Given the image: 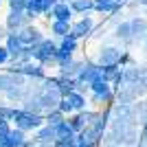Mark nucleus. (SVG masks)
I'll return each instance as SVG.
<instances>
[{
    "mask_svg": "<svg viewBox=\"0 0 147 147\" xmlns=\"http://www.w3.org/2000/svg\"><path fill=\"white\" fill-rule=\"evenodd\" d=\"M7 5H9V9H24L26 7V0H5Z\"/></svg>",
    "mask_w": 147,
    "mask_h": 147,
    "instance_id": "nucleus-28",
    "label": "nucleus"
},
{
    "mask_svg": "<svg viewBox=\"0 0 147 147\" xmlns=\"http://www.w3.org/2000/svg\"><path fill=\"white\" fill-rule=\"evenodd\" d=\"M9 143H11V147H22L29 138H26V132H22V129H18V127H13L11 132H9Z\"/></svg>",
    "mask_w": 147,
    "mask_h": 147,
    "instance_id": "nucleus-20",
    "label": "nucleus"
},
{
    "mask_svg": "<svg viewBox=\"0 0 147 147\" xmlns=\"http://www.w3.org/2000/svg\"><path fill=\"white\" fill-rule=\"evenodd\" d=\"M121 53L123 51L119 46H99V53H97V64L99 66H112V64H119L121 61Z\"/></svg>",
    "mask_w": 147,
    "mask_h": 147,
    "instance_id": "nucleus-8",
    "label": "nucleus"
},
{
    "mask_svg": "<svg viewBox=\"0 0 147 147\" xmlns=\"http://www.w3.org/2000/svg\"><path fill=\"white\" fill-rule=\"evenodd\" d=\"M44 121L55 127V125H59V123L66 121V114H64L61 110H51V112H46V114H44Z\"/></svg>",
    "mask_w": 147,
    "mask_h": 147,
    "instance_id": "nucleus-22",
    "label": "nucleus"
},
{
    "mask_svg": "<svg viewBox=\"0 0 147 147\" xmlns=\"http://www.w3.org/2000/svg\"><path fill=\"white\" fill-rule=\"evenodd\" d=\"M57 92H59L61 97H68L70 92H75V79L59 77V86H57Z\"/></svg>",
    "mask_w": 147,
    "mask_h": 147,
    "instance_id": "nucleus-23",
    "label": "nucleus"
},
{
    "mask_svg": "<svg viewBox=\"0 0 147 147\" xmlns=\"http://www.w3.org/2000/svg\"><path fill=\"white\" fill-rule=\"evenodd\" d=\"M92 33H94V18L88 16V13H86V16H81L77 22L70 24V35L77 37L79 42H81V40H88Z\"/></svg>",
    "mask_w": 147,
    "mask_h": 147,
    "instance_id": "nucleus-4",
    "label": "nucleus"
},
{
    "mask_svg": "<svg viewBox=\"0 0 147 147\" xmlns=\"http://www.w3.org/2000/svg\"><path fill=\"white\" fill-rule=\"evenodd\" d=\"M75 79L84 81V84H92V81L101 79V66H99L94 59H86V64H84V68H81V73L77 75Z\"/></svg>",
    "mask_w": 147,
    "mask_h": 147,
    "instance_id": "nucleus-9",
    "label": "nucleus"
},
{
    "mask_svg": "<svg viewBox=\"0 0 147 147\" xmlns=\"http://www.w3.org/2000/svg\"><path fill=\"white\" fill-rule=\"evenodd\" d=\"M9 59H11V55H9L7 46H5V44H0V68L7 66V64H9Z\"/></svg>",
    "mask_w": 147,
    "mask_h": 147,
    "instance_id": "nucleus-26",
    "label": "nucleus"
},
{
    "mask_svg": "<svg viewBox=\"0 0 147 147\" xmlns=\"http://www.w3.org/2000/svg\"><path fill=\"white\" fill-rule=\"evenodd\" d=\"M16 33H18V37L22 40V44H24V46H35V44H40L44 37H46V35H44V31L40 29L37 24H33V22H31V24H26L24 29L16 31Z\"/></svg>",
    "mask_w": 147,
    "mask_h": 147,
    "instance_id": "nucleus-7",
    "label": "nucleus"
},
{
    "mask_svg": "<svg viewBox=\"0 0 147 147\" xmlns=\"http://www.w3.org/2000/svg\"><path fill=\"white\" fill-rule=\"evenodd\" d=\"M70 24L73 22H61V20H51V37L61 40L70 33Z\"/></svg>",
    "mask_w": 147,
    "mask_h": 147,
    "instance_id": "nucleus-16",
    "label": "nucleus"
},
{
    "mask_svg": "<svg viewBox=\"0 0 147 147\" xmlns=\"http://www.w3.org/2000/svg\"><path fill=\"white\" fill-rule=\"evenodd\" d=\"M33 141H35L37 145H51V143H55V141H57L55 127H53V125H49V123H44L40 129H35V132H33Z\"/></svg>",
    "mask_w": 147,
    "mask_h": 147,
    "instance_id": "nucleus-10",
    "label": "nucleus"
},
{
    "mask_svg": "<svg viewBox=\"0 0 147 147\" xmlns=\"http://www.w3.org/2000/svg\"><path fill=\"white\" fill-rule=\"evenodd\" d=\"M31 22H33V18L24 9H9V13L5 18V26L9 31H20V29H24L26 24H31Z\"/></svg>",
    "mask_w": 147,
    "mask_h": 147,
    "instance_id": "nucleus-5",
    "label": "nucleus"
},
{
    "mask_svg": "<svg viewBox=\"0 0 147 147\" xmlns=\"http://www.w3.org/2000/svg\"><path fill=\"white\" fill-rule=\"evenodd\" d=\"M5 46H7V51H9V55H11V59H9V61L18 59L20 53L24 51V44H22V40L18 37L16 31H9V35H7V40H5Z\"/></svg>",
    "mask_w": 147,
    "mask_h": 147,
    "instance_id": "nucleus-12",
    "label": "nucleus"
},
{
    "mask_svg": "<svg viewBox=\"0 0 147 147\" xmlns=\"http://www.w3.org/2000/svg\"><path fill=\"white\" fill-rule=\"evenodd\" d=\"M121 9L119 0H94V11L97 13H114Z\"/></svg>",
    "mask_w": 147,
    "mask_h": 147,
    "instance_id": "nucleus-19",
    "label": "nucleus"
},
{
    "mask_svg": "<svg viewBox=\"0 0 147 147\" xmlns=\"http://www.w3.org/2000/svg\"><path fill=\"white\" fill-rule=\"evenodd\" d=\"M0 5H2V0H0Z\"/></svg>",
    "mask_w": 147,
    "mask_h": 147,
    "instance_id": "nucleus-31",
    "label": "nucleus"
},
{
    "mask_svg": "<svg viewBox=\"0 0 147 147\" xmlns=\"http://www.w3.org/2000/svg\"><path fill=\"white\" fill-rule=\"evenodd\" d=\"M114 37H117L121 44H132V42H134L132 24H129V22H119V24L114 26Z\"/></svg>",
    "mask_w": 147,
    "mask_h": 147,
    "instance_id": "nucleus-14",
    "label": "nucleus"
},
{
    "mask_svg": "<svg viewBox=\"0 0 147 147\" xmlns=\"http://www.w3.org/2000/svg\"><path fill=\"white\" fill-rule=\"evenodd\" d=\"M13 108L11 105H0V121H11Z\"/></svg>",
    "mask_w": 147,
    "mask_h": 147,
    "instance_id": "nucleus-25",
    "label": "nucleus"
},
{
    "mask_svg": "<svg viewBox=\"0 0 147 147\" xmlns=\"http://www.w3.org/2000/svg\"><path fill=\"white\" fill-rule=\"evenodd\" d=\"M73 13H79V16H86V13L94 11V0H70L68 2Z\"/></svg>",
    "mask_w": 147,
    "mask_h": 147,
    "instance_id": "nucleus-18",
    "label": "nucleus"
},
{
    "mask_svg": "<svg viewBox=\"0 0 147 147\" xmlns=\"http://www.w3.org/2000/svg\"><path fill=\"white\" fill-rule=\"evenodd\" d=\"M75 147H97V145H92V143H88V141H84L79 134H77V145Z\"/></svg>",
    "mask_w": 147,
    "mask_h": 147,
    "instance_id": "nucleus-30",
    "label": "nucleus"
},
{
    "mask_svg": "<svg viewBox=\"0 0 147 147\" xmlns=\"http://www.w3.org/2000/svg\"><path fill=\"white\" fill-rule=\"evenodd\" d=\"M7 35H9V29H7L5 24H0V44H5Z\"/></svg>",
    "mask_w": 147,
    "mask_h": 147,
    "instance_id": "nucleus-29",
    "label": "nucleus"
},
{
    "mask_svg": "<svg viewBox=\"0 0 147 147\" xmlns=\"http://www.w3.org/2000/svg\"><path fill=\"white\" fill-rule=\"evenodd\" d=\"M11 123H16V127L22 132H35L44 125V114H33V112L24 110V108H13Z\"/></svg>",
    "mask_w": 147,
    "mask_h": 147,
    "instance_id": "nucleus-1",
    "label": "nucleus"
},
{
    "mask_svg": "<svg viewBox=\"0 0 147 147\" xmlns=\"http://www.w3.org/2000/svg\"><path fill=\"white\" fill-rule=\"evenodd\" d=\"M129 24H132V35H134V42H141L147 37V20L143 18H134L129 20Z\"/></svg>",
    "mask_w": 147,
    "mask_h": 147,
    "instance_id": "nucleus-17",
    "label": "nucleus"
},
{
    "mask_svg": "<svg viewBox=\"0 0 147 147\" xmlns=\"http://www.w3.org/2000/svg\"><path fill=\"white\" fill-rule=\"evenodd\" d=\"M112 97H114V88H112L105 79H97V81H92V84H90V101H88V103L110 105Z\"/></svg>",
    "mask_w": 147,
    "mask_h": 147,
    "instance_id": "nucleus-3",
    "label": "nucleus"
},
{
    "mask_svg": "<svg viewBox=\"0 0 147 147\" xmlns=\"http://www.w3.org/2000/svg\"><path fill=\"white\" fill-rule=\"evenodd\" d=\"M68 101V105L73 108V114L75 112H81V110H86V105H88V99H86V94H81V92H70L68 97H64Z\"/></svg>",
    "mask_w": 147,
    "mask_h": 147,
    "instance_id": "nucleus-15",
    "label": "nucleus"
},
{
    "mask_svg": "<svg viewBox=\"0 0 147 147\" xmlns=\"http://www.w3.org/2000/svg\"><path fill=\"white\" fill-rule=\"evenodd\" d=\"M73 16L75 13H73V9H70L68 2H57L46 18L49 20H61V22H73Z\"/></svg>",
    "mask_w": 147,
    "mask_h": 147,
    "instance_id": "nucleus-11",
    "label": "nucleus"
},
{
    "mask_svg": "<svg viewBox=\"0 0 147 147\" xmlns=\"http://www.w3.org/2000/svg\"><path fill=\"white\" fill-rule=\"evenodd\" d=\"M55 136L57 138H73L75 132H73V127L68 125V121H64V123H59V125H55Z\"/></svg>",
    "mask_w": 147,
    "mask_h": 147,
    "instance_id": "nucleus-24",
    "label": "nucleus"
},
{
    "mask_svg": "<svg viewBox=\"0 0 147 147\" xmlns=\"http://www.w3.org/2000/svg\"><path fill=\"white\" fill-rule=\"evenodd\" d=\"M57 51H59V42L55 37H44L40 44L33 46V59L44 64V66H51L57 59Z\"/></svg>",
    "mask_w": 147,
    "mask_h": 147,
    "instance_id": "nucleus-2",
    "label": "nucleus"
},
{
    "mask_svg": "<svg viewBox=\"0 0 147 147\" xmlns=\"http://www.w3.org/2000/svg\"><path fill=\"white\" fill-rule=\"evenodd\" d=\"M84 64H86V59H77V57H75L73 61H68V64L59 66V73H57V75H59V77H66V79H75V77L81 73Z\"/></svg>",
    "mask_w": 147,
    "mask_h": 147,
    "instance_id": "nucleus-13",
    "label": "nucleus"
},
{
    "mask_svg": "<svg viewBox=\"0 0 147 147\" xmlns=\"http://www.w3.org/2000/svg\"><path fill=\"white\" fill-rule=\"evenodd\" d=\"M11 121H0V138H5V136H9V132H11Z\"/></svg>",
    "mask_w": 147,
    "mask_h": 147,
    "instance_id": "nucleus-27",
    "label": "nucleus"
},
{
    "mask_svg": "<svg viewBox=\"0 0 147 147\" xmlns=\"http://www.w3.org/2000/svg\"><path fill=\"white\" fill-rule=\"evenodd\" d=\"M59 0H26V7H24V11L29 13L31 18L35 20V18H40V16H49L51 13V9L57 5Z\"/></svg>",
    "mask_w": 147,
    "mask_h": 147,
    "instance_id": "nucleus-6",
    "label": "nucleus"
},
{
    "mask_svg": "<svg viewBox=\"0 0 147 147\" xmlns=\"http://www.w3.org/2000/svg\"><path fill=\"white\" fill-rule=\"evenodd\" d=\"M59 49L68 51V53H77V51H79V40L68 33L66 37H61V40H59Z\"/></svg>",
    "mask_w": 147,
    "mask_h": 147,
    "instance_id": "nucleus-21",
    "label": "nucleus"
}]
</instances>
